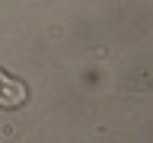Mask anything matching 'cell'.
Segmentation results:
<instances>
[{"instance_id":"6da1fadb","label":"cell","mask_w":153,"mask_h":143,"mask_svg":"<svg viewBox=\"0 0 153 143\" xmlns=\"http://www.w3.org/2000/svg\"><path fill=\"white\" fill-rule=\"evenodd\" d=\"M29 99V89L22 80H16L13 73H7L0 67V108H19Z\"/></svg>"}]
</instances>
